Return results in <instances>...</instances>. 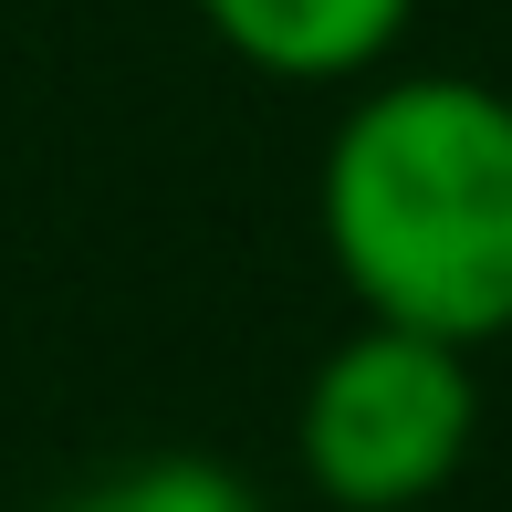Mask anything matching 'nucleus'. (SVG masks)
Here are the masks:
<instances>
[{
	"label": "nucleus",
	"instance_id": "1",
	"mask_svg": "<svg viewBox=\"0 0 512 512\" xmlns=\"http://www.w3.org/2000/svg\"><path fill=\"white\" fill-rule=\"evenodd\" d=\"M314 241L345 304L439 345L512 335V95L492 74H366L314 157Z\"/></svg>",
	"mask_w": 512,
	"mask_h": 512
},
{
	"label": "nucleus",
	"instance_id": "2",
	"mask_svg": "<svg viewBox=\"0 0 512 512\" xmlns=\"http://www.w3.org/2000/svg\"><path fill=\"white\" fill-rule=\"evenodd\" d=\"M481 460L471 345L356 314L293 398V471L324 512H439Z\"/></svg>",
	"mask_w": 512,
	"mask_h": 512
},
{
	"label": "nucleus",
	"instance_id": "3",
	"mask_svg": "<svg viewBox=\"0 0 512 512\" xmlns=\"http://www.w3.org/2000/svg\"><path fill=\"white\" fill-rule=\"evenodd\" d=\"M209 21V42H220L230 63H251V74L272 84H366L398 63L418 0H189Z\"/></svg>",
	"mask_w": 512,
	"mask_h": 512
},
{
	"label": "nucleus",
	"instance_id": "4",
	"mask_svg": "<svg viewBox=\"0 0 512 512\" xmlns=\"http://www.w3.org/2000/svg\"><path fill=\"white\" fill-rule=\"evenodd\" d=\"M42 512H262V492L209 450H147V460H115V471L53 492Z\"/></svg>",
	"mask_w": 512,
	"mask_h": 512
}]
</instances>
